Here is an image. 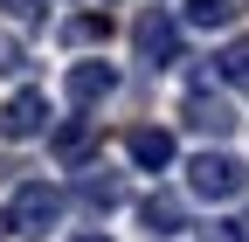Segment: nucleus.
Segmentation results:
<instances>
[{
	"label": "nucleus",
	"mask_w": 249,
	"mask_h": 242,
	"mask_svg": "<svg viewBox=\"0 0 249 242\" xmlns=\"http://www.w3.org/2000/svg\"><path fill=\"white\" fill-rule=\"evenodd\" d=\"M132 49H139L145 69H173V63H180V21H173L166 7H145V14L132 21Z\"/></svg>",
	"instance_id": "nucleus-3"
},
{
	"label": "nucleus",
	"mask_w": 249,
	"mask_h": 242,
	"mask_svg": "<svg viewBox=\"0 0 249 242\" xmlns=\"http://www.w3.org/2000/svg\"><path fill=\"white\" fill-rule=\"evenodd\" d=\"M62 90H70V104L76 111H90V104H104V97H118V69L104 63H70V76H62Z\"/></svg>",
	"instance_id": "nucleus-5"
},
{
	"label": "nucleus",
	"mask_w": 249,
	"mask_h": 242,
	"mask_svg": "<svg viewBox=\"0 0 249 242\" xmlns=\"http://www.w3.org/2000/svg\"><path fill=\"white\" fill-rule=\"evenodd\" d=\"M124 153H132L145 173H166V166L180 159V145H173V132H160V125H139V132H124Z\"/></svg>",
	"instance_id": "nucleus-7"
},
{
	"label": "nucleus",
	"mask_w": 249,
	"mask_h": 242,
	"mask_svg": "<svg viewBox=\"0 0 249 242\" xmlns=\"http://www.w3.org/2000/svg\"><path fill=\"white\" fill-rule=\"evenodd\" d=\"M180 118H187L194 132H208V138H229V132H235V104L222 97V90H208V83H194V90H187Z\"/></svg>",
	"instance_id": "nucleus-4"
},
{
	"label": "nucleus",
	"mask_w": 249,
	"mask_h": 242,
	"mask_svg": "<svg viewBox=\"0 0 249 242\" xmlns=\"http://www.w3.org/2000/svg\"><path fill=\"white\" fill-rule=\"evenodd\" d=\"M42 125H49V97L42 90H14L0 104V138H35Z\"/></svg>",
	"instance_id": "nucleus-6"
},
{
	"label": "nucleus",
	"mask_w": 249,
	"mask_h": 242,
	"mask_svg": "<svg viewBox=\"0 0 249 242\" xmlns=\"http://www.w3.org/2000/svg\"><path fill=\"white\" fill-rule=\"evenodd\" d=\"M76 194H83L90 215H111V207L124 201V180H118V173H104V166H90V173L76 180Z\"/></svg>",
	"instance_id": "nucleus-10"
},
{
	"label": "nucleus",
	"mask_w": 249,
	"mask_h": 242,
	"mask_svg": "<svg viewBox=\"0 0 249 242\" xmlns=\"http://www.w3.org/2000/svg\"><path fill=\"white\" fill-rule=\"evenodd\" d=\"M0 14H7V21H21V28H28V21H42V0H0Z\"/></svg>",
	"instance_id": "nucleus-15"
},
{
	"label": "nucleus",
	"mask_w": 249,
	"mask_h": 242,
	"mask_svg": "<svg viewBox=\"0 0 249 242\" xmlns=\"http://www.w3.org/2000/svg\"><path fill=\"white\" fill-rule=\"evenodd\" d=\"M242 187H249L242 159H229V153H194L187 159V194H201V201H242Z\"/></svg>",
	"instance_id": "nucleus-2"
},
{
	"label": "nucleus",
	"mask_w": 249,
	"mask_h": 242,
	"mask_svg": "<svg viewBox=\"0 0 249 242\" xmlns=\"http://www.w3.org/2000/svg\"><path fill=\"white\" fill-rule=\"evenodd\" d=\"M14 69H28V49L7 35V28H0V76H14Z\"/></svg>",
	"instance_id": "nucleus-14"
},
{
	"label": "nucleus",
	"mask_w": 249,
	"mask_h": 242,
	"mask_svg": "<svg viewBox=\"0 0 249 242\" xmlns=\"http://www.w3.org/2000/svg\"><path fill=\"white\" fill-rule=\"evenodd\" d=\"M76 242H111V235H104V228H97V235H76Z\"/></svg>",
	"instance_id": "nucleus-16"
},
{
	"label": "nucleus",
	"mask_w": 249,
	"mask_h": 242,
	"mask_svg": "<svg viewBox=\"0 0 249 242\" xmlns=\"http://www.w3.org/2000/svg\"><path fill=\"white\" fill-rule=\"evenodd\" d=\"M104 35H111V14H70V21H62V42H70V49H90Z\"/></svg>",
	"instance_id": "nucleus-11"
},
{
	"label": "nucleus",
	"mask_w": 249,
	"mask_h": 242,
	"mask_svg": "<svg viewBox=\"0 0 249 242\" xmlns=\"http://www.w3.org/2000/svg\"><path fill=\"white\" fill-rule=\"evenodd\" d=\"M139 222L160 235V242H166V235H187V201H180V194H145V201H139Z\"/></svg>",
	"instance_id": "nucleus-8"
},
{
	"label": "nucleus",
	"mask_w": 249,
	"mask_h": 242,
	"mask_svg": "<svg viewBox=\"0 0 249 242\" xmlns=\"http://www.w3.org/2000/svg\"><path fill=\"white\" fill-rule=\"evenodd\" d=\"M187 21L194 28H229L235 21V0H187Z\"/></svg>",
	"instance_id": "nucleus-13"
},
{
	"label": "nucleus",
	"mask_w": 249,
	"mask_h": 242,
	"mask_svg": "<svg viewBox=\"0 0 249 242\" xmlns=\"http://www.w3.org/2000/svg\"><path fill=\"white\" fill-rule=\"evenodd\" d=\"M62 222V187L55 180H28V187H14V201H7V228L14 235H49Z\"/></svg>",
	"instance_id": "nucleus-1"
},
{
	"label": "nucleus",
	"mask_w": 249,
	"mask_h": 242,
	"mask_svg": "<svg viewBox=\"0 0 249 242\" xmlns=\"http://www.w3.org/2000/svg\"><path fill=\"white\" fill-rule=\"evenodd\" d=\"M90 145H97V125H90V118H70V125H55V132H49V153H55L62 166H83V159H90Z\"/></svg>",
	"instance_id": "nucleus-9"
},
{
	"label": "nucleus",
	"mask_w": 249,
	"mask_h": 242,
	"mask_svg": "<svg viewBox=\"0 0 249 242\" xmlns=\"http://www.w3.org/2000/svg\"><path fill=\"white\" fill-rule=\"evenodd\" d=\"M214 69H222L235 90H249V35H235V42L222 49V63H214Z\"/></svg>",
	"instance_id": "nucleus-12"
}]
</instances>
